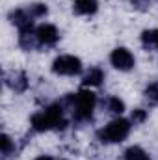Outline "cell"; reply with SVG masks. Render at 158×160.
Masks as SVG:
<instances>
[{
	"instance_id": "cell-1",
	"label": "cell",
	"mask_w": 158,
	"mask_h": 160,
	"mask_svg": "<svg viewBox=\"0 0 158 160\" xmlns=\"http://www.w3.org/2000/svg\"><path fill=\"white\" fill-rule=\"evenodd\" d=\"M30 125L36 132H47V130H62L67 127V119L63 118V104L56 102L47 106L45 110L36 112L30 118Z\"/></svg>"
},
{
	"instance_id": "cell-2",
	"label": "cell",
	"mask_w": 158,
	"mask_h": 160,
	"mask_svg": "<svg viewBox=\"0 0 158 160\" xmlns=\"http://www.w3.org/2000/svg\"><path fill=\"white\" fill-rule=\"evenodd\" d=\"M60 102L63 104V108L67 106L73 110V116L77 121H87L93 116V110L97 104V95L89 89H82L78 93H67Z\"/></svg>"
},
{
	"instance_id": "cell-3",
	"label": "cell",
	"mask_w": 158,
	"mask_h": 160,
	"mask_svg": "<svg viewBox=\"0 0 158 160\" xmlns=\"http://www.w3.org/2000/svg\"><path fill=\"white\" fill-rule=\"evenodd\" d=\"M130 121L117 118V119L110 121L106 127H102L99 132H97V138L102 142V143H121L123 140H126V136L130 134Z\"/></svg>"
},
{
	"instance_id": "cell-4",
	"label": "cell",
	"mask_w": 158,
	"mask_h": 160,
	"mask_svg": "<svg viewBox=\"0 0 158 160\" xmlns=\"http://www.w3.org/2000/svg\"><path fill=\"white\" fill-rule=\"evenodd\" d=\"M52 73L60 77H75L82 73V60L73 54H62L52 62Z\"/></svg>"
},
{
	"instance_id": "cell-5",
	"label": "cell",
	"mask_w": 158,
	"mask_h": 160,
	"mask_svg": "<svg viewBox=\"0 0 158 160\" xmlns=\"http://www.w3.org/2000/svg\"><path fill=\"white\" fill-rule=\"evenodd\" d=\"M110 63H112L117 71H130V69H134V65H136V58H134V54H132L128 48L117 47V48H114L112 54H110Z\"/></svg>"
},
{
	"instance_id": "cell-6",
	"label": "cell",
	"mask_w": 158,
	"mask_h": 160,
	"mask_svg": "<svg viewBox=\"0 0 158 160\" xmlns=\"http://www.w3.org/2000/svg\"><path fill=\"white\" fill-rule=\"evenodd\" d=\"M4 84L11 91H15V93H24L28 89V77H26L24 71L11 69V71H6L4 73Z\"/></svg>"
},
{
	"instance_id": "cell-7",
	"label": "cell",
	"mask_w": 158,
	"mask_h": 160,
	"mask_svg": "<svg viewBox=\"0 0 158 160\" xmlns=\"http://www.w3.org/2000/svg\"><path fill=\"white\" fill-rule=\"evenodd\" d=\"M7 19H9V22H11L13 26L19 28V32L34 30V17L30 15V11H28L26 8H19V9L9 11Z\"/></svg>"
},
{
	"instance_id": "cell-8",
	"label": "cell",
	"mask_w": 158,
	"mask_h": 160,
	"mask_svg": "<svg viewBox=\"0 0 158 160\" xmlns=\"http://www.w3.org/2000/svg\"><path fill=\"white\" fill-rule=\"evenodd\" d=\"M36 34H37V39H39V45L41 47H54L58 39H60V32L54 24H39L36 28Z\"/></svg>"
},
{
	"instance_id": "cell-9",
	"label": "cell",
	"mask_w": 158,
	"mask_h": 160,
	"mask_svg": "<svg viewBox=\"0 0 158 160\" xmlns=\"http://www.w3.org/2000/svg\"><path fill=\"white\" fill-rule=\"evenodd\" d=\"M19 47L26 52L30 50H37L41 45L37 39V34L36 30H26V32H19Z\"/></svg>"
},
{
	"instance_id": "cell-10",
	"label": "cell",
	"mask_w": 158,
	"mask_h": 160,
	"mask_svg": "<svg viewBox=\"0 0 158 160\" xmlns=\"http://www.w3.org/2000/svg\"><path fill=\"white\" fill-rule=\"evenodd\" d=\"M104 80V71L101 67H89V71L82 77V86L84 88H97Z\"/></svg>"
},
{
	"instance_id": "cell-11",
	"label": "cell",
	"mask_w": 158,
	"mask_h": 160,
	"mask_svg": "<svg viewBox=\"0 0 158 160\" xmlns=\"http://www.w3.org/2000/svg\"><path fill=\"white\" fill-rule=\"evenodd\" d=\"M99 9L97 0H73V11L77 15H93Z\"/></svg>"
},
{
	"instance_id": "cell-12",
	"label": "cell",
	"mask_w": 158,
	"mask_h": 160,
	"mask_svg": "<svg viewBox=\"0 0 158 160\" xmlns=\"http://www.w3.org/2000/svg\"><path fill=\"white\" fill-rule=\"evenodd\" d=\"M140 41H141V47H143L145 50L156 52L158 50V28H151V30L141 32Z\"/></svg>"
},
{
	"instance_id": "cell-13",
	"label": "cell",
	"mask_w": 158,
	"mask_h": 160,
	"mask_svg": "<svg viewBox=\"0 0 158 160\" xmlns=\"http://www.w3.org/2000/svg\"><path fill=\"white\" fill-rule=\"evenodd\" d=\"M102 108H104L106 112H110V114L121 116V114L125 112V102H123L119 97H114V95H110V97H106V99L102 101Z\"/></svg>"
},
{
	"instance_id": "cell-14",
	"label": "cell",
	"mask_w": 158,
	"mask_h": 160,
	"mask_svg": "<svg viewBox=\"0 0 158 160\" xmlns=\"http://www.w3.org/2000/svg\"><path fill=\"white\" fill-rule=\"evenodd\" d=\"M123 158L125 160H151V157H149L141 147L132 145V147H128V149L123 153Z\"/></svg>"
},
{
	"instance_id": "cell-15",
	"label": "cell",
	"mask_w": 158,
	"mask_h": 160,
	"mask_svg": "<svg viewBox=\"0 0 158 160\" xmlns=\"http://www.w3.org/2000/svg\"><path fill=\"white\" fill-rule=\"evenodd\" d=\"M143 97H145V101H147L151 106H156L158 104V80L156 82H151V84L143 89Z\"/></svg>"
},
{
	"instance_id": "cell-16",
	"label": "cell",
	"mask_w": 158,
	"mask_h": 160,
	"mask_svg": "<svg viewBox=\"0 0 158 160\" xmlns=\"http://www.w3.org/2000/svg\"><path fill=\"white\" fill-rule=\"evenodd\" d=\"M0 142H2V160H7L11 155H15V143L7 134H2Z\"/></svg>"
},
{
	"instance_id": "cell-17",
	"label": "cell",
	"mask_w": 158,
	"mask_h": 160,
	"mask_svg": "<svg viewBox=\"0 0 158 160\" xmlns=\"http://www.w3.org/2000/svg\"><path fill=\"white\" fill-rule=\"evenodd\" d=\"M26 9L30 11V15L34 17V19H41V17H45L47 15V6L45 4H41V2H34V4H28L26 6Z\"/></svg>"
},
{
	"instance_id": "cell-18",
	"label": "cell",
	"mask_w": 158,
	"mask_h": 160,
	"mask_svg": "<svg viewBox=\"0 0 158 160\" xmlns=\"http://www.w3.org/2000/svg\"><path fill=\"white\" fill-rule=\"evenodd\" d=\"M145 119H147V110H143V108H136V110H132L130 121H132L134 125H140V123H143Z\"/></svg>"
},
{
	"instance_id": "cell-19",
	"label": "cell",
	"mask_w": 158,
	"mask_h": 160,
	"mask_svg": "<svg viewBox=\"0 0 158 160\" xmlns=\"http://www.w3.org/2000/svg\"><path fill=\"white\" fill-rule=\"evenodd\" d=\"M130 4L138 11H147L151 8V0H130Z\"/></svg>"
},
{
	"instance_id": "cell-20",
	"label": "cell",
	"mask_w": 158,
	"mask_h": 160,
	"mask_svg": "<svg viewBox=\"0 0 158 160\" xmlns=\"http://www.w3.org/2000/svg\"><path fill=\"white\" fill-rule=\"evenodd\" d=\"M36 160H54L52 157H48V155H41V157H37Z\"/></svg>"
}]
</instances>
